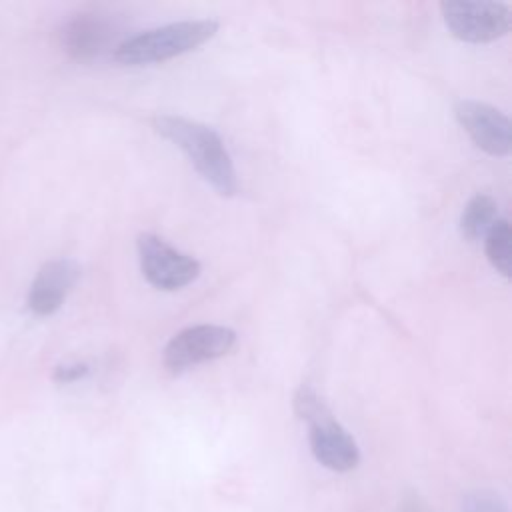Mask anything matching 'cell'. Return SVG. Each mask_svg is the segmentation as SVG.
I'll return each instance as SVG.
<instances>
[{"label":"cell","mask_w":512,"mask_h":512,"mask_svg":"<svg viewBox=\"0 0 512 512\" xmlns=\"http://www.w3.org/2000/svg\"><path fill=\"white\" fill-rule=\"evenodd\" d=\"M294 412L308 424V442L318 464L332 472H350L360 462V450L352 434L332 416L318 392L302 384L294 394Z\"/></svg>","instance_id":"7a4b0ae2"},{"label":"cell","mask_w":512,"mask_h":512,"mask_svg":"<svg viewBox=\"0 0 512 512\" xmlns=\"http://www.w3.org/2000/svg\"><path fill=\"white\" fill-rule=\"evenodd\" d=\"M454 114L474 144L490 156H508L512 148L510 120L498 108L478 100H458Z\"/></svg>","instance_id":"52a82bcc"},{"label":"cell","mask_w":512,"mask_h":512,"mask_svg":"<svg viewBox=\"0 0 512 512\" xmlns=\"http://www.w3.org/2000/svg\"><path fill=\"white\" fill-rule=\"evenodd\" d=\"M498 220V204L488 194H476L468 200L460 216V232L468 240L486 236L490 226Z\"/></svg>","instance_id":"30bf717a"},{"label":"cell","mask_w":512,"mask_h":512,"mask_svg":"<svg viewBox=\"0 0 512 512\" xmlns=\"http://www.w3.org/2000/svg\"><path fill=\"white\" fill-rule=\"evenodd\" d=\"M484 250L490 264L506 278L512 270V232L510 224L504 218H498L484 236Z\"/></svg>","instance_id":"8fae6325"},{"label":"cell","mask_w":512,"mask_h":512,"mask_svg":"<svg viewBox=\"0 0 512 512\" xmlns=\"http://www.w3.org/2000/svg\"><path fill=\"white\" fill-rule=\"evenodd\" d=\"M80 278V266L70 258L46 262L34 276L28 292V308L36 316H50L64 304Z\"/></svg>","instance_id":"ba28073f"},{"label":"cell","mask_w":512,"mask_h":512,"mask_svg":"<svg viewBox=\"0 0 512 512\" xmlns=\"http://www.w3.org/2000/svg\"><path fill=\"white\" fill-rule=\"evenodd\" d=\"M88 364L86 362H68V364H60L54 368V380L60 384H70L76 382L80 378H84L88 374Z\"/></svg>","instance_id":"4fadbf2b"},{"label":"cell","mask_w":512,"mask_h":512,"mask_svg":"<svg viewBox=\"0 0 512 512\" xmlns=\"http://www.w3.org/2000/svg\"><path fill=\"white\" fill-rule=\"evenodd\" d=\"M236 344V332L228 326L198 324L180 330L164 348V366L180 374L196 364L220 358Z\"/></svg>","instance_id":"8992f818"},{"label":"cell","mask_w":512,"mask_h":512,"mask_svg":"<svg viewBox=\"0 0 512 512\" xmlns=\"http://www.w3.org/2000/svg\"><path fill=\"white\" fill-rule=\"evenodd\" d=\"M116 38V26L102 14H78L62 28V46L74 60H94Z\"/></svg>","instance_id":"9c48e42d"},{"label":"cell","mask_w":512,"mask_h":512,"mask_svg":"<svg viewBox=\"0 0 512 512\" xmlns=\"http://www.w3.org/2000/svg\"><path fill=\"white\" fill-rule=\"evenodd\" d=\"M140 270L158 290H180L200 276V262L164 242L160 236L142 232L136 240Z\"/></svg>","instance_id":"5b68a950"},{"label":"cell","mask_w":512,"mask_h":512,"mask_svg":"<svg viewBox=\"0 0 512 512\" xmlns=\"http://www.w3.org/2000/svg\"><path fill=\"white\" fill-rule=\"evenodd\" d=\"M460 512H508V506L494 490H474L464 498Z\"/></svg>","instance_id":"7c38bea8"},{"label":"cell","mask_w":512,"mask_h":512,"mask_svg":"<svg viewBox=\"0 0 512 512\" xmlns=\"http://www.w3.org/2000/svg\"><path fill=\"white\" fill-rule=\"evenodd\" d=\"M154 128L186 154L196 172L218 194L234 196L238 192V176L232 156L214 128L174 114L156 116Z\"/></svg>","instance_id":"6da1fadb"},{"label":"cell","mask_w":512,"mask_h":512,"mask_svg":"<svg viewBox=\"0 0 512 512\" xmlns=\"http://www.w3.org/2000/svg\"><path fill=\"white\" fill-rule=\"evenodd\" d=\"M396 512H432L426 498L416 490H406L396 506Z\"/></svg>","instance_id":"5bb4252c"},{"label":"cell","mask_w":512,"mask_h":512,"mask_svg":"<svg viewBox=\"0 0 512 512\" xmlns=\"http://www.w3.org/2000/svg\"><path fill=\"white\" fill-rule=\"evenodd\" d=\"M218 32L214 20H182L164 24L122 40L114 48V58L126 66L164 62L192 52Z\"/></svg>","instance_id":"3957f363"},{"label":"cell","mask_w":512,"mask_h":512,"mask_svg":"<svg viewBox=\"0 0 512 512\" xmlns=\"http://www.w3.org/2000/svg\"><path fill=\"white\" fill-rule=\"evenodd\" d=\"M444 24L462 42L484 44L508 34L512 10L504 2L444 0L440 4Z\"/></svg>","instance_id":"277c9868"}]
</instances>
